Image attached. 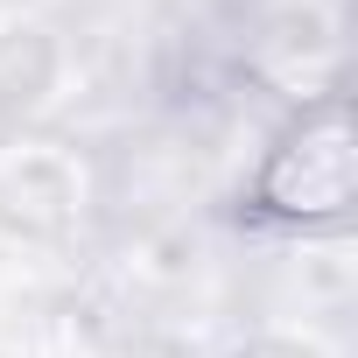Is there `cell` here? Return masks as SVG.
Instances as JSON below:
<instances>
[{
  "label": "cell",
  "mask_w": 358,
  "mask_h": 358,
  "mask_svg": "<svg viewBox=\"0 0 358 358\" xmlns=\"http://www.w3.org/2000/svg\"><path fill=\"white\" fill-rule=\"evenodd\" d=\"M225 225L260 246H337L358 225V113L344 85L302 92L225 197Z\"/></svg>",
  "instance_id": "6da1fadb"
}]
</instances>
